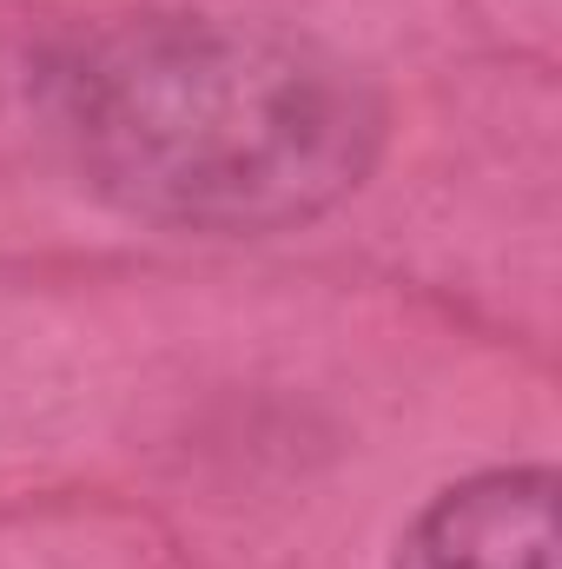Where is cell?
Returning <instances> with one entry per match:
<instances>
[{"label":"cell","instance_id":"obj_1","mask_svg":"<svg viewBox=\"0 0 562 569\" xmlns=\"http://www.w3.org/2000/svg\"><path fill=\"white\" fill-rule=\"evenodd\" d=\"M53 127L113 206L185 232H279L351 199L384 146V100L318 40L152 13L53 67Z\"/></svg>","mask_w":562,"mask_h":569},{"label":"cell","instance_id":"obj_2","mask_svg":"<svg viewBox=\"0 0 562 569\" xmlns=\"http://www.w3.org/2000/svg\"><path fill=\"white\" fill-rule=\"evenodd\" d=\"M398 569H556V470H483L443 490L404 530Z\"/></svg>","mask_w":562,"mask_h":569}]
</instances>
